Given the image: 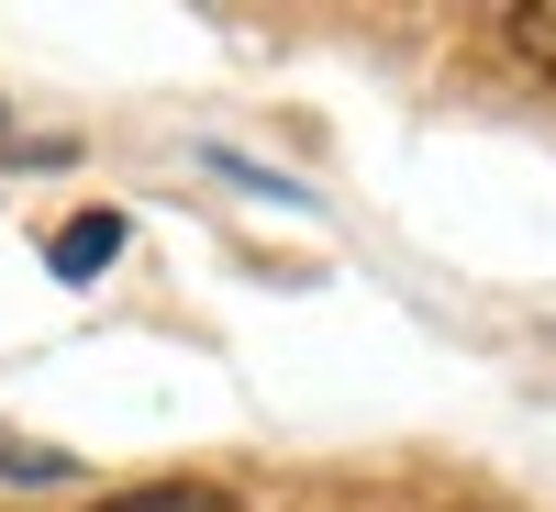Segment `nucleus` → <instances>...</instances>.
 Masks as SVG:
<instances>
[{
    "instance_id": "obj_1",
    "label": "nucleus",
    "mask_w": 556,
    "mask_h": 512,
    "mask_svg": "<svg viewBox=\"0 0 556 512\" xmlns=\"http://www.w3.org/2000/svg\"><path fill=\"white\" fill-rule=\"evenodd\" d=\"M112 257H123V212H89V223L56 235V278H101Z\"/></svg>"
},
{
    "instance_id": "obj_2",
    "label": "nucleus",
    "mask_w": 556,
    "mask_h": 512,
    "mask_svg": "<svg viewBox=\"0 0 556 512\" xmlns=\"http://www.w3.org/2000/svg\"><path fill=\"white\" fill-rule=\"evenodd\" d=\"M501 34H513V57L534 78H556V0H523V12H501Z\"/></svg>"
},
{
    "instance_id": "obj_4",
    "label": "nucleus",
    "mask_w": 556,
    "mask_h": 512,
    "mask_svg": "<svg viewBox=\"0 0 556 512\" xmlns=\"http://www.w3.org/2000/svg\"><path fill=\"white\" fill-rule=\"evenodd\" d=\"M0 469H12V479H67V457H45V446H23V435H0Z\"/></svg>"
},
{
    "instance_id": "obj_3",
    "label": "nucleus",
    "mask_w": 556,
    "mask_h": 512,
    "mask_svg": "<svg viewBox=\"0 0 556 512\" xmlns=\"http://www.w3.org/2000/svg\"><path fill=\"white\" fill-rule=\"evenodd\" d=\"M101 512H223V490H212V479H156V490H123V501H101Z\"/></svg>"
}]
</instances>
